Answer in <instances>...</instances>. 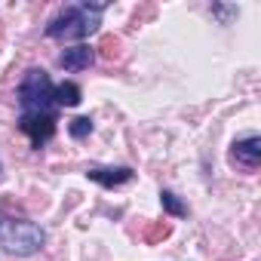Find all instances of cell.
<instances>
[{"label":"cell","mask_w":261,"mask_h":261,"mask_svg":"<svg viewBox=\"0 0 261 261\" xmlns=\"http://www.w3.org/2000/svg\"><path fill=\"white\" fill-rule=\"evenodd\" d=\"M101 13H105V4H77V7H68V10H62L46 25V37H53V40H83V37H89V34L98 31Z\"/></svg>","instance_id":"cell-1"},{"label":"cell","mask_w":261,"mask_h":261,"mask_svg":"<svg viewBox=\"0 0 261 261\" xmlns=\"http://www.w3.org/2000/svg\"><path fill=\"white\" fill-rule=\"evenodd\" d=\"M0 246L7 255L28 258L46 246V230L28 218H4L0 215Z\"/></svg>","instance_id":"cell-2"},{"label":"cell","mask_w":261,"mask_h":261,"mask_svg":"<svg viewBox=\"0 0 261 261\" xmlns=\"http://www.w3.org/2000/svg\"><path fill=\"white\" fill-rule=\"evenodd\" d=\"M19 105H22V114H53L56 86L43 68L25 71V77L19 83Z\"/></svg>","instance_id":"cell-3"},{"label":"cell","mask_w":261,"mask_h":261,"mask_svg":"<svg viewBox=\"0 0 261 261\" xmlns=\"http://www.w3.org/2000/svg\"><path fill=\"white\" fill-rule=\"evenodd\" d=\"M19 129L31 139V148L40 151L56 136V117L53 114H22L19 117Z\"/></svg>","instance_id":"cell-4"},{"label":"cell","mask_w":261,"mask_h":261,"mask_svg":"<svg viewBox=\"0 0 261 261\" xmlns=\"http://www.w3.org/2000/svg\"><path fill=\"white\" fill-rule=\"evenodd\" d=\"M86 178H92L101 188H117V185L133 181L136 172L129 169V166H92V169H86Z\"/></svg>","instance_id":"cell-5"},{"label":"cell","mask_w":261,"mask_h":261,"mask_svg":"<svg viewBox=\"0 0 261 261\" xmlns=\"http://www.w3.org/2000/svg\"><path fill=\"white\" fill-rule=\"evenodd\" d=\"M230 157H233V163L255 169V166L261 163V139H258V136L237 139V142H233V151H230Z\"/></svg>","instance_id":"cell-6"},{"label":"cell","mask_w":261,"mask_h":261,"mask_svg":"<svg viewBox=\"0 0 261 261\" xmlns=\"http://www.w3.org/2000/svg\"><path fill=\"white\" fill-rule=\"evenodd\" d=\"M92 62H95V49H92V46H86V43L68 46V49L59 56V65H62L65 71H86Z\"/></svg>","instance_id":"cell-7"},{"label":"cell","mask_w":261,"mask_h":261,"mask_svg":"<svg viewBox=\"0 0 261 261\" xmlns=\"http://www.w3.org/2000/svg\"><path fill=\"white\" fill-rule=\"evenodd\" d=\"M80 98H83V92H80V86H77V83L65 80V83H59V86H56V105H62V108H77V105H80Z\"/></svg>","instance_id":"cell-8"},{"label":"cell","mask_w":261,"mask_h":261,"mask_svg":"<svg viewBox=\"0 0 261 261\" xmlns=\"http://www.w3.org/2000/svg\"><path fill=\"white\" fill-rule=\"evenodd\" d=\"M160 203H163V209L169 212V215H175V218H185L188 215V206L178 200V194H172V191H160Z\"/></svg>","instance_id":"cell-9"},{"label":"cell","mask_w":261,"mask_h":261,"mask_svg":"<svg viewBox=\"0 0 261 261\" xmlns=\"http://www.w3.org/2000/svg\"><path fill=\"white\" fill-rule=\"evenodd\" d=\"M68 133H71V139H86L89 133H92V120L89 117H74L71 123H68Z\"/></svg>","instance_id":"cell-10"}]
</instances>
